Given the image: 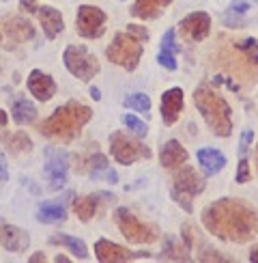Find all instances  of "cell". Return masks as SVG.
<instances>
[{
	"label": "cell",
	"instance_id": "obj_40",
	"mask_svg": "<svg viewBox=\"0 0 258 263\" xmlns=\"http://www.w3.org/2000/svg\"><path fill=\"white\" fill-rule=\"evenodd\" d=\"M7 179H9L7 164H5V158H0V181H7Z\"/></svg>",
	"mask_w": 258,
	"mask_h": 263
},
{
	"label": "cell",
	"instance_id": "obj_42",
	"mask_svg": "<svg viewBox=\"0 0 258 263\" xmlns=\"http://www.w3.org/2000/svg\"><path fill=\"white\" fill-rule=\"evenodd\" d=\"M39 261H46V255H43V253H37V255L30 257V263H39Z\"/></svg>",
	"mask_w": 258,
	"mask_h": 263
},
{
	"label": "cell",
	"instance_id": "obj_26",
	"mask_svg": "<svg viewBox=\"0 0 258 263\" xmlns=\"http://www.w3.org/2000/svg\"><path fill=\"white\" fill-rule=\"evenodd\" d=\"M84 164H86V166H80V173L91 175L93 179H99L101 175H105L107 168H110V164H107V158L103 156V153H95V156H91Z\"/></svg>",
	"mask_w": 258,
	"mask_h": 263
},
{
	"label": "cell",
	"instance_id": "obj_15",
	"mask_svg": "<svg viewBox=\"0 0 258 263\" xmlns=\"http://www.w3.org/2000/svg\"><path fill=\"white\" fill-rule=\"evenodd\" d=\"M183 110V91L179 86H172L161 95V121L164 125H175Z\"/></svg>",
	"mask_w": 258,
	"mask_h": 263
},
{
	"label": "cell",
	"instance_id": "obj_35",
	"mask_svg": "<svg viewBox=\"0 0 258 263\" xmlns=\"http://www.w3.org/2000/svg\"><path fill=\"white\" fill-rule=\"evenodd\" d=\"M181 242L185 244L189 250L193 248V233H191V227L189 224H183L181 227Z\"/></svg>",
	"mask_w": 258,
	"mask_h": 263
},
{
	"label": "cell",
	"instance_id": "obj_27",
	"mask_svg": "<svg viewBox=\"0 0 258 263\" xmlns=\"http://www.w3.org/2000/svg\"><path fill=\"white\" fill-rule=\"evenodd\" d=\"M234 50L239 54H243V59L247 61V65H254V67L258 69V39L247 37V39L236 41Z\"/></svg>",
	"mask_w": 258,
	"mask_h": 263
},
{
	"label": "cell",
	"instance_id": "obj_9",
	"mask_svg": "<svg viewBox=\"0 0 258 263\" xmlns=\"http://www.w3.org/2000/svg\"><path fill=\"white\" fill-rule=\"evenodd\" d=\"M75 26H78V32L84 39H99L105 32V13L99 7L82 5L78 9Z\"/></svg>",
	"mask_w": 258,
	"mask_h": 263
},
{
	"label": "cell",
	"instance_id": "obj_18",
	"mask_svg": "<svg viewBox=\"0 0 258 263\" xmlns=\"http://www.w3.org/2000/svg\"><path fill=\"white\" fill-rule=\"evenodd\" d=\"M196 156H198V164L207 175H215V173H220L226 166V156L218 149L202 147V149H198Z\"/></svg>",
	"mask_w": 258,
	"mask_h": 263
},
{
	"label": "cell",
	"instance_id": "obj_47",
	"mask_svg": "<svg viewBox=\"0 0 258 263\" xmlns=\"http://www.w3.org/2000/svg\"><path fill=\"white\" fill-rule=\"evenodd\" d=\"M256 166H258V147H256Z\"/></svg>",
	"mask_w": 258,
	"mask_h": 263
},
{
	"label": "cell",
	"instance_id": "obj_7",
	"mask_svg": "<svg viewBox=\"0 0 258 263\" xmlns=\"http://www.w3.org/2000/svg\"><path fill=\"white\" fill-rule=\"evenodd\" d=\"M110 151L114 160L118 164H125V166H129V164H134L138 160H148L153 156L146 145L125 134V132H112L110 134Z\"/></svg>",
	"mask_w": 258,
	"mask_h": 263
},
{
	"label": "cell",
	"instance_id": "obj_41",
	"mask_svg": "<svg viewBox=\"0 0 258 263\" xmlns=\"http://www.w3.org/2000/svg\"><path fill=\"white\" fill-rule=\"evenodd\" d=\"M105 179L110 181V183H116L118 181V175H116V171H112V168H107V173H105Z\"/></svg>",
	"mask_w": 258,
	"mask_h": 263
},
{
	"label": "cell",
	"instance_id": "obj_39",
	"mask_svg": "<svg viewBox=\"0 0 258 263\" xmlns=\"http://www.w3.org/2000/svg\"><path fill=\"white\" fill-rule=\"evenodd\" d=\"M19 9L26 13H37V0H19Z\"/></svg>",
	"mask_w": 258,
	"mask_h": 263
},
{
	"label": "cell",
	"instance_id": "obj_16",
	"mask_svg": "<svg viewBox=\"0 0 258 263\" xmlns=\"http://www.w3.org/2000/svg\"><path fill=\"white\" fill-rule=\"evenodd\" d=\"M37 15H39V22H41L43 32H46L48 39H56L62 32L64 22H62L60 11H56L54 7H41V9H37Z\"/></svg>",
	"mask_w": 258,
	"mask_h": 263
},
{
	"label": "cell",
	"instance_id": "obj_1",
	"mask_svg": "<svg viewBox=\"0 0 258 263\" xmlns=\"http://www.w3.org/2000/svg\"><path fill=\"white\" fill-rule=\"evenodd\" d=\"M202 224L224 242L245 244L258 235V214L239 199H220L204 207Z\"/></svg>",
	"mask_w": 258,
	"mask_h": 263
},
{
	"label": "cell",
	"instance_id": "obj_31",
	"mask_svg": "<svg viewBox=\"0 0 258 263\" xmlns=\"http://www.w3.org/2000/svg\"><path fill=\"white\" fill-rule=\"evenodd\" d=\"M157 63L161 65V67H166L168 71H175L177 69V54L175 52H168V50H159Z\"/></svg>",
	"mask_w": 258,
	"mask_h": 263
},
{
	"label": "cell",
	"instance_id": "obj_10",
	"mask_svg": "<svg viewBox=\"0 0 258 263\" xmlns=\"http://www.w3.org/2000/svg\"><path fill=\"white\" fill-rule=\"evenodd\" d=\"M69 156L60 149H46V177L52 190H58L67 183Z\"/></svg>",
	"mask_w": 258,
	"mask_h": 263
},
{
	"label": "cell",
	"instance_id": "obj_4",
	"mask_svg": "<svg viewBox=\"0 0 258 263\" xmlns=\"http://www.w3.org/2000/svg\"><path fill=\"white\" fill-rule=\"evenodd\" d=\"M142 43L144 41H140L134 32H129V30L116 32L114 41L105 50V57L114 65H118V67H123L127 71H136L140 59H142V52H144Z\"/></svg>",
	"mask_w": 258,
	"mask_h": 263
},
{
	"label": "cell",
	"instance_id": "obj_43",
	"mask_svg": "<svg viewBox=\"0 0 258 263\" xmlns=\"http://www.w3.org/2000/svg\"><path fill=\"white\" fill-rule=\"evenodd\" d=\"M7 121H9L7 112H5V110H0V127H5V125H7Z\"/></svg>",
	"mask_w": 258,
	"mask_h": 263
},
{
	"label": "cell",
	"instance_id": "obj_12",
	"mask_svg": "<svg viewBox=\"0 0 258 263\" xmlns=\"http://www.w3.org/2000/svg\"><path fill=\"white\" fill-rule=\"evenodd\" d=\"M181 32L183 37L189 41H202L209 37L211 32V15L204 13V11H196V13H189L187 17L181 20Z\"/></svg>",
	"mask_w": 258,
	"mask_h": 263
},
{
	"label": "cell",
	"instance_id": "obj_44",
	"mask_svg": "<svg viewBox=\"0 0 258 263\" xmlns=\"http://www.w3.org/2000/svg\"><path fill=\"white\" fill-rule=\"evenodd\" d=\"M250 261L258 263V246H256V248H252V253H250Z\"/></svg>",
	"mask_w": 258,
	"mask_h": 263
},
{
	"label": "cell",
	"instance_id": "obj_13",
	"mask_svg": "<svg viewBox=\"0 0 258 263\" xmlns=\"http://www.w3.org/2000/svg\"><path fill=\"white\" fill-rule=\"evenodd\" d=\"M0 244L7 250H11V253H26L30 237L19 227L9 224L7 220H0Z\"/></svg>",
	"mask_w": 258,
	"mask_h": 263
},
{
	"label": "cell",
	"instance_id": "obj_25",
	"mask_svg": "<svg viewBox=\"0 0 258 263\" xmlns=\"http://www.w3.org/2000/svg\"><path fill=\"white\" fill-rule=\"evenodd\" d=\"M52 244H60L64 248H69L71 253L78 257V259H89V248H86V244L82 242V239L73 237V235H64V233H56L50 237Z\"/></svg>",
	"mask_w": 258,
	"mask_h": 263
},
{
	"label": "cell",
	"instance_id": "obj_11",
	"mask_svg": "<svg viewBox=\"0 0 258 263\" xmlns=\"http://www.w3.org/2000/svg\"><path fill=\"white\" fill-rule=\"evenodd\" d=\"M95 255L101 263H125L132 259H144L148 253H132L125 246H118L110 239H97L95 242Z\"/></svg>",
	"mask_w": 258,
	"mask_h": 263
},
{
	"label": "cell",
	"instance_id": "obj_14",
	"mask_svg": "<svg viewBox=\"0 0 258 263\" xmlns=\"http://www.w3.org/2000/svg\"><path fill=\"white\" fill-rule=\"evenodd\" d=\"M28 91L39 102H50L56 95V82H54L50 73H43L41 69H32L28 76Z\"/></svg>",
	"mask_w": 258,
	"mask_h": 263
},
{
	"label": "cell",
	"instance_id": "obj_46",
	"mask_svg": "<svg viewBox=\"0 0 258 263\" xmlns=\"http://www.w3.org/2000/svg\"><path fill=\"white\" fill-rule=\"evenodd\" d=\"M56 263H69V259L64 257V255H58V257H56Z\"/></svg>",
	"mask_w": 258,
	"mask_h": 263
},
{
	"label": "cell",
	"instance_id": "obj_48",
	"mask_svg": "<svg viewBox=\"0 0 258 263\" xmlns=\"http://www.w3.org/2000/svg\"><path fill=\"white\" fill-rule=\"evenodd\" d=\"M254 3H256V5H258V0H254Z\"/></svg>",
	"mask_w": 258,
	"mask_h": 263
},
{
	"label": "cell",
	"instance_id": "obj_24",
	"mask_svg": "<svg viewBox=\"0 0 258 263\" xmlns=\"http://www.w3.org/2000/svg\"><path fill=\"white\" fill-rule=\"evenodd\" d=\"M189 248L177 242L175 235H166V242H164V250H161V259H172V261H189L191 257L187 255Z\"/></svg>",
	"mask_w": 258,
	"mask_h": 263
},
{
	"label": "cell",
	"instance_id": "obj_6",
	"mask_svg": "<svg viewBox=\"0 0 258 263\" xmlns=\"http://www.w3.org/2000/svg\"><path fill=\"white\" fill-rule=\"evenodd\" d=\"M62 61H64V67L69 69V73L82 82L93 80L95 76L101 71L99 61L84 46H67V50L62 54Z\"/></svg>",
	"mask_w": 258,
	"mask_h": 263
},
{
	"label": "cell",
	"instance_id": "obj_45",
	"mask_svg": "<svg viewBox=\"0 0 258 263\" xmlns=\"http://www.w3.org/2000/svg\"><path fill=\"white\" fill-rule=\"evenodd\" d=\"M91 95H93V100H101V91H99V89H95V86L91 89Z\"/></svg>",
	"mask_w": 258,
	"mask_h": 263
},
{
	"label": "cell",
	"instance_id": "obj_32",
	"mask_svg": "<svg viewBox=\"0 0 258 263\" xmlns=\"http://www.w3.org/2000/svg\"><path fill=\"white\" fill-rule=\"evenodd\" d=\"M236 183H247L252 179V173H250V162H247L245 158L239 160V166H236Z\"/></svg>",
	"mask_w": 258,
	"mask_h": 263
},
{
	"label": "cell",
	"instance_id": "obj_37",
	"mask_svg": "<svg viewBox=\"0 0 258 263\" xmlns=\"http://www.w3.org/2000/svg\"><path fill=\"white\" fill-rule=\"evenodd\" d=\"M230 11H232V13H239V15H243L245 11H250V3H245V0H232Z\"/></svg>",
	"mask_w": 258,
	"mask_h": 263
},
{
	"label": "cell",
	"instance_id": "obj_38",
	"mask_svg": "<svg viewBox=\"0 0 258 263\" xmlns=\"http://www.w3.org/2000/svg\"><path fill=\"white\" fill-rule=\"evenodd\" d=\"M224 24H226V26H243V24H245V20L234 17L232 11H228V13L224 15Z\"/></svg>",
	"mask_w": 258,
	"mask_h": 263
},
{
	"label": "cell",
	"instance_id": "obj_22",
	"mask_svg": "<svg viewBox=\"0 0 258 263\" xmlns=\"http://www.w3.org/2000/svg\"><path fill=\"white\" fill-rule=\"evenodd\" d=\"M67 218V210L60 205V203H54V201H48L39 205L37 210V220L43 222V224H54V222H62Z\"/></svg>",
	"mask_w": 258,
	"mask_h": 263
},
{
	"label": "cell",
	"instance_id": "obj_2",
	"mask_svg": "<svg viewBox=\"0 0 258 263\" xmlns=\"http://www.w3.org/2000/svg\"><path fill=\"white\" fill-rule=\"evenodd\" d=\"M91 117H93V110L89 106L69 102L64 106H58L54 115L39 125V132L52 140L71 142L82 132V127L91 121Z\"/></svg>",
	"mask_w": 258,
	"mask_h": 263
},
{
	"label": "cell",
	"instance_id": "obj_34",
	"mask_svg": "<svg viewBox=\"0 0 258 263\" xmlns=\"http://www.w3.org/2000/svg\"><path fill=\"white\" fill-rule=\"evenodd\" d=\"M252 138H254V132H252V129H245L243 134H241V140H239V156H241V158H245L247 149H250Z\"/></svg>",
	"mask_w": 258,
	"mask_h": 263
},
{
	"label": "cell",
	"instance_id": "obj_17",
	"mask_svg": "<svg viewBox=\"0 0 258 263\" xmlns=\"http://www.w3.org/2000/svg\"><path fill=\"white\" fill-rule=\"evenodd\" d=\"M159 162L166 168H179L181 164L187 162V151L179 140H168L159 151Z\"/></svg>",
	"mask_w": 258,
	"mask_h": 263
},
{
	"label": "cell",
	"instance_id": "obj_3",
	"mask_svg": "<svg viewBox=\"0 0 258 263\" xmlns=\"http://www.w3.org/2000/svg\"><path fill=\"white\" fill-rule=\"evenodd\" d=\"M193 104L215 136L228 138L232 134V110L218 91H213L209 84H200L193 91Z\"/></svg>",
	"mask_w": 258,
	"mask_h": 263
},
{
	"label": "cell",
	"instance_id": "obj_23",
	"mask_svg": "<svg viewBox=\"0 0 258 263\" xmlns=\"http://www.w3.org/2000/svg\"><path fill=\"white\" fill-rule=\"evenodd\" d=\"M103 194H89V196H82V199L75 201L73 210L75 214H78V218L82 222H89L91 218L97 214V210H99V199Z\"/></svg>",
	"mask_w": 258,
	"mask_h": 263
},
{
	"label": "cell",
	"instance_id": "obj_28",
	"mask_svg": "<svg viewBox=\"0 0 258 263\" xmlns=\"http://www.w3.org/2000/svg\"><path fill=\"white\" fill-rule=\"evenodd\" d=\"M123 106L129 108V110H138V112L146 115V112L150 110V100H148L146 93H134V95H127V97H125Z\"/></svg>",
	"mask_w": 258,
	"mask_h": 263
},
{
	"label": "cell",
	"instance_id": "obj_5",
	"mask_svg": "<svg viewBox=\"0 0 258 263\" xmlns=\"http://www.w3.org/2000/svg\"><path fill=\"white\" fill-rule=\"evenodd\" d=\"M172 181H175V185H172V199L183 207V212L191 214L193 212V205H191L193 196L204 192L207 183H204V179L193 171V166H185V164L179 166Z\"/></svg>",
	"mask_w": 258,
	"mask_h": 263
},
{
	"label": "cell",
	"instance_id": "obj_30",
	"mask_svg": "<svg viewBox=\"0 0 258 263\" xmlns=\"http://www.w3.org/2000/svg\"><path fill=\"white\" fill-rule=\"evenodd\" d=\"M123 123L129 127V132H134V134H136L138 138H144V136L148 134L146 123L140 121V119H138L136 115H123Z\"/></svg>",
	"mask_w": 258,
	"mask_h": 263
},
{
	"label": "cell",
	"instance_id": "obj_8",
	"mask_svg": "<svg viewBox=\"0 0 258 263\" xmlns=\"http://www.w3.org/2000/svg\"><path fill=\"white\" fill-rule=\"evenodd\" d=\"M114 220L121 229L123 237L132 244H153L157 239V231L153 227H146L138 220V218L127 210V207H118L114 212Z\"/></svg>",
	"mask_w": 258,
	"mask_h": 263
},
{
	"label": "cell",
	"instance_id": "obj_21",
	"mask_svg": "<svg viewBox=\"0 0 258 263\" xmlns=\"http://www.w3.org/2000/svg\"><path fill=\"white\" fill-rule=\"evenodd\" d=\"M172 0H136L132 7V15L138 20H155L161 9L168 7Z\"/></svg>",
	"mask_w": 258,
	"mask_h": 263
},
{
	"label": "cell",
	"instance_id": "obj_36",
	"mask_svg": "<svg viewBox=\"0 0 258 263\" xmlns=\"http://www.w3.org/2000/svg\"><path fill=\"white\" fill-rule=\"evenodd\" d=\"M129 32H134V35L140 39V41H148V30L144 26H138V24H129L127 26Z\"/></svg>",
	"mask_w": 258,
	"mask_h": 263
},
{
	"label": "cell",
	"instance_id": "obj_19",
	"mask_svg": "<svg viewBox=\"0 0 258 263\" xmlns=\"http://www.w3.org/2000/svg\"><path fill=\"white\" fill-rule=\"evenodd\" d=\"M5 30H7V35L17 43L35 37V28H32V24L24 17H9L7 15L5 17Z\"/></svg>",
	"mask_w": 258,
	"mask_h": 263
},
{
	"label": "cell",
	"instance_id": "obj_29",
	"mask_svg": "<svg viewBox=\"0 0 258 263\" xmlns=\"http://www.w3.org/2000/svg\"><path fill=\"white\" fill-rule=\"evenodd\" d=\"M7 147L13 153H22V151H30L32 149V140L26 132H15L13 136L7 140Z\"/></svg>",
	"mask_w": 258,
	"mask_h": 263
},
{
	"label": "cell",
	"instance_id": "obj_20",
	"mask_svg": "<svg viewBox=\"0 0 258 263\" xmlns=\"http://www.w3.org/2000/svg\"><path fill=\"white\" fill-rule=\"evenodd\" d=\"M11 115H13V121L17 125H24V123H32L37 119V108L32 102H28L26 97H13V102H11Z\"/></svg>",
	"mask_w": 258,
	"mask_h": 263
},
{
	"label": "cell",
	"instance_id": "obj_33",
	"mask_svg": "<svg viewBox=\"0 0 258 263\" xmlns=\"http://www.w3.org/2000/svg\"><path fill=\"white\" fill-rule=\"evenodd\" d=\"M177 32H175V28H170V30H166V35L161 37V50H168V52H179V46H177Z\"/></svg>",
	"mask_w": 258,
	"mask_h": 263
}]
</instances>
